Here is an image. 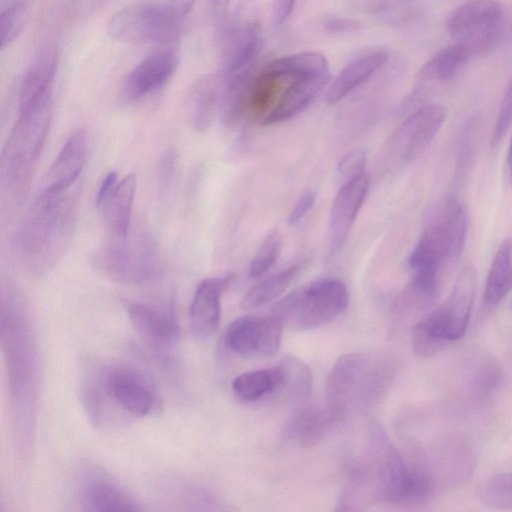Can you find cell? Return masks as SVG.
<instances>
[{
    "label": "cell",
    "mask_w": 512,
    "mask_h": 512,
    "mask_svg": "<svg viewBox=\"0 0 512 512\" xmlns=\"http://www.w3.org/2000/svg\"><path fill=\"white\" fill-rule=\"evenodd\" d=\"M89 510L98 512H134L141 508L118 487L106 482H94L84 491Z\"/></svg>",
    "instance_id": "obj_29"
},
{
    "label": "cell",
    "mask_w": 512,
    "mask_h": 512,
    "mask_svg": "<svg viewBox=\"0 0 512 512\" xmlns=\"http://www.w3.org/2000/svg\"><path fill=\"white\" fill-rule=\"evenodd\" d=\"M295 0H273L272 12L275 24H281L291 14Z\"/></svg>",
    "instance_id": "obj_38"
},
{
    "label": "cell",
    "mask_w": 512,
    "mask_h": 512,
    "mask_svg": "<svg viewBox=\"0 0 512 512\" xmlns=\"http://www.w3.org/2000/svg\"><path fill=\"white\" fill-rule=\"evenodd\" d=\"M227 85V76L206 74L192 86L188 112L194 130L203 132L212 124L217 111L222 108Z\"/></svg>",
    "instance_id": "obj_19"
},
{
    "label": "cell",
    "mask_w": 512,
    "mask_h": 512,
    "mask_svg": "<svg viewBox=\"0 0 512 512\" xmlns=\"http://www.w3.org/2000/svg\"><path fill=\"white\" fill-rule=\"evenodd\" d=\"M283 325L274 315L243 316L232 321L223 334L225 348L245 358H267L277 353Z\"/></svg>",
    "instance_id": "obj_11"
},
{
    "label": "cell",
    "mask_w": 512,
    "mask_h": 512,
    "mask_svg": "<svg viewBox=\"0 0 512 512\" xmlns=\"http://www.w3.org/2000/svg\"><path fill=\"white\" fill-rule=\"evenodd\" d=\"M118 183V175L115 172L108 173L101 185L99 186L97 195H96V206L97 208L105 201V199L110 195L115 186Z\"/></svg>",
    "instance_id": "obj_39"
},
{
    "label": "cell",
    "mask_w": 512,
    "mask_h": 512,
    "mask_svg": "<svg viewBox=\"0 0 512 512\" xmlns=\"http://www.w3.org/2000/svg\"><path fill=\"white\" fill-rule=\"evenodd\" d=\"M507 174L510 185L512 186V137L509 143L508 152H507Z\"/></svg>",
    "instance_id": "obj_40"
},
{
    "label": "cell",
    "mask_w": 512,
    "mask_h": 512,
    "mask_svg": "<svg viewBox=\"0 0 512 512\" xmlns=\"http://www.w3.org/2000/svg\"><path fill=\"white\" fill-rule=\"evenodd\" d=\"M136 188L137 177L135 174H129L117 183L110 195L98 207L109 237L126 238L129 236Z\"/></svg>",
    "instance_id": "obj_21"
},
{
    "label": "cell",
    "mask_w": 512,
    "mask_h": 512,
    "mask_svg": "<svg viewBox=\"0 0 512 512\" xmlns=\"http://www.w3.org/2000/svg\"><path fill=\"white\" fill-rule=\"evenodd\" d=\"M56 56L42 53L24 73L19 94V108L28 106L53 93L56 73Z\"/></svg>",
    "instance_id": "obj_25"
},
{
    "label": "cell",
    "mask_w": 512,
    "mask_h": 512,
    "mask_svg": "<svg viewBox=\"0 0 512 512\" xmlns=\"http://www.w3.org/2000/svg\"><path fill=\"white\" fill-rule=\"evenodd\" d=\"M369 469L375 496L389 503L420 504L438 491V479L430 468L421 462L405 459L387 440Z\"/></svg>",
    "instance_id": "obj_5"
},
{
    "label": "cell",
    "mask_w": 512,
    "mask_h": 512,
    "mask_svg": "<svg viewBox=\"0 0 512 512\" xmlns=\"http://www.w3.org/2000/svg\"><path fill=\"white\" fill-rule=\"evenodd\" d=\"M366 152L355 149L344 155L337 165L338 181L343 185L352 179L364 174Z\"/></svg>",
    "instance_id": "obj_34"
},
{
    "label": "cell",
    "mask_w": 512,
    "mask_h": 512,
    "mask_svg": "<svg viewBox=\"0 0 512 512\" xmlns=\"http://www.w3.org/2000/svg\"><path fill=\"white\" fill-rule=\"evenodd\" d=\"M512 290V240L506 238L492 260L483 293L489 308L499 305Z\"/></svg>",
    "instance_id": "obj_26"
},
{
    "label": "cell",
    "mask_w": 512,
    "mask_h": 512,
    "mask_svg": "<svg viewBox=\"0 0 512 512\" xmlns=\"http://www.w3.org/2000/svg\"><path fill=\"white\" fill-rule=\"evenodd\" d=\"M212 1H215V2H217V3H219V4L224 5V4H226V3H227V1H228V0H212Z\"/></svg>",
    "instance_id": "obj_41"
},
{
    "label": "cell",
    "mask_w": 512,
    "mask_h": 512,
    "mask_svg": "<svg viewBox=\"0 0 512 512\" xmlns=\"http://www.w3.org/2000/svg\"><path fill=\"white\" fill-rule=\"evenodd\" d=\"M335 421L325 409L300 407L285 422L281 435L286 441H296L303 448L315 446Z\"/></svg>",
    "instance_id": "obj_22"
},
{
    "label": "cell",
    "mask_w": 512,
    "mask_h": 512,
    "mask_svg": "<svg viewBox=\"0 0 512 512\" xmlns=\"http://www.w3.org/2000/svg\"><path fill=\"white\" fill-rule=\"evenodd\" d=\"M389 60V53L384 49L366 52L347 64L335 77L326 93V102L336 104L359 85L366 82Z\"/></svg>",
    "instance_id": "obj_20"
},
{
    "label": "cell",
    "mask_w": 512,
    "mask_h": 512,
    "mask_svg": "<svg viewBox=\"0 0 512 512\" xmlns=\"http://www.w3.org/2000/svg\"><path fill=\"white\" fill-rule=\"evenodd\" d=\"M0 160L2 192L20 201L37 167L52 119V94L18 110Z\"/></svg>",
    "instance_id": "obj_2"
},
{
    "label": "cell",
    "mask_w": 512,
    "mask_h": 512,
    "mask_svg": "<svg viewBox=\"0 0 512 512\" xmlns=\"http://www.w3.org/2000/svg\"><path fill=\"white\" fill-rule=\"evenodd\" d=\"M480 499L492 508L512 509V473L487 479L480 488Z\"/></svg>",
    "instance_id": "obj_31"
},
{
    "label": "cell",
    "mask_w": 512,
    "mask_h": 512,
    "mask_svg": "<svg viewBox=\"0 0 512 512\" xmlns=\"http://www.w3.org/2000/svg\"><path fill=\"white\" fill-rule=\"evenodd\" d=\"M446 117L444 107L425 105L413 112L395 132L390 154L397 164L413 161L435 138Z\"/></svg>",
    "instance_id": "obj_12"
},
{
    "label": "cell",
    "mask_w": 512,
    "mask_h": 512,
    "mask_svg": "<svg viewBox=\"0 0 512 512\" xmlns=\"http://www.w3.org/2000/svg\"><path fill=\"white\" fill-rule=\"evenodd\" d=\"M91 262L98 273L123 284L147 282L158 272L156 248L146 236L108 237L93 253Z\"/></svg>",
    "instance_id": "obj_9"
},
{
    "label": "cell",
    "mask_w": 512,
    "mask_h": 512,
    "mask_svg": "<svg viewBox=\"0 0 512 512\" xmlns=\"http://www.w3.org/2000/svg\"><path fill=\"white\" fill-rule=\"evenodd\" d=\"M103 386L111 399L134 416H146L153 406V393L149 383L138 371L128 367L108 370Z\"/></svg>",
    "instance_id": "obj_15"
},
{
    "label": "cell",
    "mask_w": 512,
    "mask_h": 512,
    "mask_svg": "<svg viewBox=\"0 0 512 512\" xmlns=\"http://www.w3.org/2000/svg\"><path fill=\"white\" fill-rule=\"evenodd\" d=\"M323 27L330 33H352L362 28V22L353 18L329 16L323 21Z\"/></svg>",
    "instance_id": "obj_36"
},
{
    "label": "cell",
    "mask_w": 512,
    "mask_h": 512,
    "mask_svg": "<svg viewBox=\"0 0 512 512\" xmlns=\"http://www.w3.org/2000/svg\"><path fill=\"white\" fill-rule=\"evenodd\" d=\"M282 247L277 230L271 231L261 243L249 266V277L256 279L263 276L276 263Z\"/></svg>",
    "instance_id": "obj_32"
},
{
    "label": "cell",
    "mask_w": 512,
    "mask_h": 512,
    "mask_svg": "<svg viewBox=\"0 0 512 512\" xmlns=\"http://www.w3.org/2000/svg\"><path fill=\"white\" fill-rule=\"evenodd\" d=\"M25 18V3L12 2L3 7L1 14V47L8 46L21 31Z\"/></svg>",
    "instance_id": "obj_33"
},
{
    "label": "cell",
    "mask_w": 512,
    "mask_h": 512,
    "mask_svg": "<svg viewBox=\"0 0 512 512\" xmlns=\"http://www.w3.org/2000/svg\"><path fill=\"white\" fill-rule=\"evenodd\" d=\"M471 59L468 50L454 43L436 52L421 68L423 80L447 81L452 79L464 64Z\"/></svg>",
    "instance_id": "obj_28"
},
{
    "label": "cell",
    "mask_w": 512,
    "mask_h": 512,
    "mask_svg": "<svg viewBox=\"0 0 512 512\" xmlns=\"http://www.w3.org/2000/svg\"><path fill=\"white\" fill-rule=\"evenodd\" d=\"M315 198L316 195L313 191H306L303 193L290 212L288 223L290 225H295L300 222L313 207Z\"/></svg>",
    "instance_id": "obj_37"
},
{
    "label": "cell",
    "mask_w": 512,
    "mask_h": 512,
    "mask_svg": "<svg viewBox=\"0 0 512 512\" xmlns=\"http://www.w3.org/2000/svg\"><path fill=\"white\" fill-rule=\"evenodd\" d=\"M503 7L496 0H470L448 16L446 27L454 43L465 47L471 58L489 52L501 30Z\"/></svg>",
    "instance_id": "obj_10"
},
{
    "label": "cell",
    "mask_w": 512,
    "mask_h": 512,
    "mask_svg": "<svg viewBox=\"0 0 512 512\" xmlns=\"http://www.w3.org/2000/svg\"><path fill=\"white\" fill-rule=\"evenodd\" d=\"M87 137L83 129L75 131L66 140L45 177L43 189L63 192L72 188L85 166Z\"/></svg>",
    "instance_id": "obj_18"
},
{
    "label": "cell",
    "mask_w": 512,
    "mask_h": 512,
    "mask_svg": "<svg viewBox=\"0 0 512 512\" xmlns=\"http://www.w3.org/2000/svg\"><path fill=\"white\" fill-rule=\"evenodd\" d=\"M177 63L172 50L147 55L128 74L123 87L125 99L134 101L161 88L174 74Z\"/></svg>",
    "instance_id": "obj_17"
},
{
    "label": "cell",
    "mask_w": 512,
    "mask_h": 512,
    "mask_svg": "<svg viewBox=\"0 0 512 512\" xmlns=\"http://www.w3.org/2000/svg\"><path fill=\"white\" fill-rule=\"evenodd\" d=\"M277 373L274 369H259L240 374L232 382L235 396L244 402H253L274 392Z\"/></svg>",
    "instance_id": "obj_30"
},
{
    "label": "cell",
    "mask_w": 512,
    "mask_h": 512,
    "mask_svg": "<svg viewBox=\"0 0 512 512\" xmlns=\"http://www.w3.org/2000/svg\"><path fill=\"white\" fill-rule=\"evenodd\" d=\"M392 377L390 362L379 355L349 353L333 365L326 382V410L335 423L363 410L385 391Z\"/></svg>",
    "instance_id": "obj_3"
},
{
    "label": "cell",
    "mask_w": 512,
    "mask_h": 512,
    "mask_svg": "<svg viewBox=\"0 0 512 512\" xmlns=\"http://www.w3.org/2000/svg\"><path fill=\"white\" fill-rule=\"evenodd\" d=\"M349 303L345 284L325 278L297 288L277 302L272 315L284 328L305 331L326 325L337 319Z\"/></svg>",
    "instance_id": "obj_6"
},
{
    "label": "cell",
    "mask_w": 512,
    "mask_h": 512,
    "mask_svg": "<svg viewBox=\"0 0 512 512\" xmlns=\"http://www.w3.org/2000/svg\"><path fill=\"white\" fill-rule=\"evenodd\" d=\"M70 190L42 189L27 208L12 240L16 262L25 271L44 273L67 250L76 223V198Z\"/></svg>",
    "instance_id": "obj_1"
},
{
    "label": "cell",
    "mask_w": 512,
    "mask_h": 512,
    "mask_svg": "<svg viewBox=\"0 0 512 512\" xmlns=\"http://www.w3.org/2000/svg\"><path fill=\"white\" fill-rule=\"evenodd\" d=\"M182 11L166 3H138L114 13L107 22L109 35L121 42L166 44L181 29Z\"/></svg>",
    "instance_id": "obj_7"
},
{
    "label": "cell",
    "mask_w": 512,
    "mask_h": 512,
    "mask_svg": "<svg viewBox=\"0 0 512 512\" xmlns=\"http://www.w3.org/2000/svg\"><path fill=\"white\" fill-rule=\"evenodd\" d=\"M370 179L364 173L341 185L334 198L329 217L330 254L345 243L369 190Z\"/></svg>",
    "instance_id": "obj_14"
},
{
    "label": "cell",
    "mask_w": 512,
    "mask_h": 512,
    "mask_svg": "<svg viewBox=\"0 0 512 512\" xmlns=\"http://www.w3.org/2000/svg\"><path fill=\"white\" fill-rule=\"evenodd\" d=\"M233 281L232 275L210 277L197 286L189 307L192 334L198 339L211 336L218 328L221 298Z\"/></svg>",
    "instance_id": "obj_16"
},
{
    "label": "cell",
    "mask_w": 512,
    "mask_h": 512,
    "mask_svg": "<svg viewBox=\"0 0 512 512\" xmlns=\"http://www.w3.org/2000/svg\"><path fill=\"white\" fill-rule=\"evenodd\" d=\"M277 384L274 392L286 403L299 405L311 395L313 378L310 368L293 355L284 356L275 367Z\"/></svg>",
    "instance_id": "obj_24"
},
{
    "label": "cell",
    "mask_w": 512,
    "mask_h": 512,
    "mask_svg": "<svg viewBox=\"0 0 512 512\" xmlns=\"http://www.w3.org/2000/svg\"><path fill=\"white\" fill-rule=\"evenodd\" d=\"M477 291V272L473 266L459 274L448 298L412 329V347L419 357L436 355L466 333Z\"/></svg>",
    "instance_id": "obj_4"
},
{
    "label": "cell",
    "mask_w": 512,
    "mask_h": 512,
    "mask_svg": "<svg viewBox=\"0 0 512 512\" xmlns=\"http://www.w3.org/2000/svg\"><path fill=\"white\" fill-rule=\"evenodd\" d=\"M467 232L466 212L457 200L450 199L425 227L419 241L408 258L413 270L441 269L457 259L465 243Z\"/></svg>",
    "instance_id": "obj_8"
},
{
    "label": "cell",
    "mask_w": 512,
    "mask_h": 512,
    "mask_svg": "<svg viewBox=\"0 0 512 512\" xmlns=\"http://www.w3.org/2000/svg\"><path fill=\"white\" fill-rule=\"evenodd\" d=\"M301 270L302 265L294 264L257 283L243 296L240 307L254 309L274 300L293 283Z\"/></svg>",
    "instance_id": "obj_27"
},
{
    "label": "cell",
    "mask_w": 512,
    "mask_h": 512,
    "mask_svg": "<svg viewBox=\"0 0 512 512\" xmlns=\"http://www.w3.org/2000/svg\"><path fill=\"white\" fill-rule=\"evenodd\" d=\"M512 123V79L507 87L499 107L497 119L492 131L491 147L496 148L509 130Z\"/></svg>",
    "instance_id": "obj_35"
},
{
    "label": "cell",
    "mask_w": 512,
    "mask_h": 512,
    "mask_svg": "<svg viewBox=\"0 0 512 512\" xmlns=\"http://www.w3.org/2000/svg\"><path fill=\"white\" fill-rule=\"evenodd\" d=\"M128 313L134 328L146 342L165 347L176 339L178 328L172 315L141 303L130 305Z\"/></svg>",
    "instance_id": "obj_23"
},
{
    "label": "cell",
    "mask_w": 512,
    "mask_h": 512,
    "mask_svg": "<svg viewBox=\"0 0 512 512\" xmlns=\"http://www.w3.org/2000/svg\"><path fill=\"white\" fill-rule=\"evenodd\" d=\"M261 47L258 22L240 15L224 29L221 36L222 72L232 76L253 66Z\"/></svg>",
    "instance_id": "obj_13"
}]
</instances>
